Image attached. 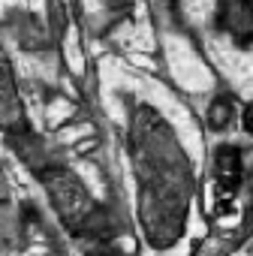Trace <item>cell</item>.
Returning a JSON list of instances; mask_svg holds the SVG:
<instances>
[{"mask_svg":"<svg viewBox=\"0 0 253 256\" xmlns=\"http://www.w3.org/2000/svg\"><path fill=\"white\" fill-rule=\"evenodd\" d=\"M46 184L52 190V199L58 205V211L64 214V220H70L72 229H78V223H90V211L94 205L88 202L84 190L78 187V181L66 172H58V175H46Z\"/></svg>","mask_w":253,"mask_h":256,"instance_id":"obj_1","label":"cell"},{"mask_svg":"<svg viewBox=\"0 0 253 256\" xmlns=\"http://www.w3.org/2000/svg\"><path fill=\"white\" fill-rule=\"evenodd\" d=\"M238 181H241V154L238 148L232 145H223L217 148L214 154V184H217V196L226 199L238 190Z\"/></svg>","mask_w":253,"mask_h":256,"instance_id":"obj_2","label":"cell"},{"mask_svg":"<svg viewBox=\"0 0 253 256\" xmlns=\"http://www.w3.org/2000/svg\"><path fill=\"white\" fill-rule=\"evenodd\" d=\"M220 24L226 30H232V36L238 40V30H244V40H253V6L244 4H226L220 10Z\"/></svg>","mask_w":253,"mask_h":256,"instance_id":"obj_3","label":"cell"},{"mask_svg":"<svg viewBox=\"0 0 253 256\" xmlns=\"http://www.w3.org/2000/svg\"><path fill=\"white\" fill-rule=\"evenodd\" d=\"M208 118H211V124H214V126H226V124L232 120V102H229L226 96H220L217 102H211Z\"/></svg>","mask_w":253,"mask_h":256,"instance_id":"obj_4","label":"cell"},{"mask_svg":"<svg viewBox=\"0 0 253 256\" xmlns=\"http://www.w3.org/2000/svg\"><path fill=\"white\" fill-rule=\"evenodd\" d=\"M244 130H247V133H253V106L244 112Z\"/></svg>","mask_w":253,"mask_h":256,"instance_id":"obj_5","label":"cell"}]
</instances>
